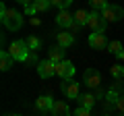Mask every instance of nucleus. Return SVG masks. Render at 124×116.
<instances>
[{
	"instance_id": "1",
	"label": "nucleus",
	"mask_w": 124,
	"mask_h": 116,
	"mask_svg": "<svg viewBox=\"0 0 124 116\" xmlns=\"http://www.w3.org/2000/svg\"><path fill=\"white\" fill-rule=\"evenodd\" d=\"M0 19L8 31H19L23 27V15L15 8H6L4 4H0Z\"/></svg>"
},
{
	"instance_id": "2",
	"label": "nucleus",
	"mask_w": 124,
	"mask_h": 116,
	"mask_svg": "<svg viewBox=\"0 0 124 116\" xmlns=\"http://www.w3.org/2000/svg\"><path fill=\"white\" fill-rule=\"evenodd\" d=\"M8 54L15 58V60H19V62H27V58H29V48H27L25 40L13 41L10 48H8Z\"/></svg>"
},
{
	"instance_id": "3",
	"label": "nucleus",
	"mask_w": 124,
	"mask_h": 116,
	"mask_svg": "<svg viewBox=\"0 0 124 116\" xmlns=\"http://www.w3.org/2000/svg\"><path fill=\"white\" fill-rule=\"evenodd\" d=\"M56 75L64 81H72V75H75V64L70 60H62V62L56 64Z\"/></svg>"
},
{
	"instance_id": "4",
	"label": "nucleus",
	"mask_w": 124,
	"mask_h": 116,
	"mask_svg": "<svg viewBox=\"0 0 124 116\" xmlns=\"http://www.w3.org/2000/svg\"><path fill=\"white\" fill-rule=\"evenodd\" d=\"M101 17H103V21H106V23H116V21H120V19L124 17V10H122V6L110 4V6L101 13Z\"/></svg>"
},
{
	"instance_id": "5",
	"label": "nucleus",
	"mask_w": 124,
	"mask_h": 116,
	"mask_svg": "<svg viewBox=\"0 0 124 116\" xmlns=\"http://www.w3.org/2000/svg\"><path fill=\"white\" fill-rule=\"evenodd\" d=\"M87 25L93 29V33H103V31H106V25H108V23L103 21V17H101L99 13H93V10H91V13H89Z\"/></svg>"
},
{
	"instance_id": "6",
	"label": "nucleus",
	"mask_w": 124,
	"mask_h": 116,
	"mask_svg": "<svg viewBox=\"0 0 124 116\" xmlns=\"http://www.w3.org/2000/svg\"><path fill=\"white\" fill-rule=\"evenodd\" d=\"M83 83L87 85V87H91V89L99 87V85H101V75H99V71H95V68H87V71L83 73Z\"/></svg>"
},
{
	"instance_id": "7",
	"label": "nucleus",
	"mask_w": 124,
	"mask_h": 116,
	"mask_svg": "<svg viewBox=\"0 0 124 116\" xmlns=\"http://www.w3.org/2000/svg\"><path fill=\"white\" fill-rule=\"evenodd\" d=\"M37 75L41 79H50V77L56 75V62L52 60H39L37 62Z\"/></svg>"
},
{
	"instance_id": "8",
	"label": "nucleus",
	"mask_w": 124,
	"mask_h": 116,
	"mask_svg": "<svg viewBox=\"0 0 124 116\" xmlns=\"http://www.w3.org/2000/svg\"><path fill=\"white\" fill-rule=\"evenodd\" d=\"M60 89H62V93L66 95L68 99H79V83L77 81H66V83H62L60 85Z\"/></svg>"
},
{
	"instance_id": "9",
	"label": "nucleus",
	"mask_w": 124,
	"mask_h": 116,
	"mask_svg": "<svg viewBox=\"0 0 124 116\" xmlns=\"http://www.w3.org/2000/svg\"><path fill=\"white\" fill-rule=\"evenodd\" d=\"M89 46H91L93 50H103L110 46V41H108V37L103 35V33H91L89 35Z\"/></svg>"
},
{
	"instance_id": "10",
	"label": "nucleus",
	"mask_w": 124,
	"mask_h": 116,
	"mask_svg": "<svg viewBox=\"0 0 124 116\" xmlns=\"http://www.w3.org/2000/svg\"><path fill=\"white\" fill-rule=\"evenodd\" d=\"M52 106H54V99L50 98V95H39V98L35 99V108H37V112H41V114L52 112Z\"/></svg>"
},
{
	"instance_id": "11",
	"label": "nucleus",
	"mask_w": 124,
	"mask_h": 116,
	"mask_svg": "<svg viewBox=\"0 0 124 116\" xmlns=\"http://www.w3.org/2000/svg\"><path fill=\"white\" fill-rule=\"evenodd\" d=\"M52 116H70V110H68V104L62 102V99H54V106H52Z\"/></svg>"
},
{
	"instance_id": "12",
	"label": "nucleus",
	"mask_w": 124,
	"mask_h": 116,
	"mask_svg": "<svg viewBox=\"0 0 124 116\" xmlns=\"http://www.w3.org/2000/svg\"><path fill=\"white\" fill-rule=\"evenodd\" d=\"M87 21H89V13H87V10H81V8H79V10L75 13V25H72L70 29H72V31H79L81 27L87 25Z\"/></svg>"
},
{
	"instance_id": "13",
	"label": "nucleus",
	"mask_w": 124,
	"mask_h": 116,
	"mask_svg": "<svg viewBox=\"0 0 124 116\" xmlns=\"http://www.w3.org/2000/svg\"><path fill=\"white\" fill-rule=\"evenodd\" d=\"M56 25H60V27H72V25H75V15H70L68 10L58 13L56 15Z\"/></svg>"
},
{
	"instance_id": "14",
	"label": "nucleus",
	"mask_w": 124,
	"mask_h": 116,
	"mask_svg": "<svg viewBox=\"0 0 124 116\" xmlns=\"http://www.w3.org/2000/svg\"><path fill=\"white\" fill-rule=\"evenodd\" d=\"M64 52H66V50L64 48H60V46H52V48L48 50V60H52V62H62V60H64Z\"/></svg>"
},
{
	"instance_id": "15",
	"label": "nucleus",
	"mask_w": 124,
	"mask_h": 116,
	"mask_svg": "<svg viewBox=\"0 0 124 116\" xmlns=\"http://www.w3.org/2000/svg\"><path fill=\"white\" fill-rule=\"evenodd\" d=\"M75 44V35L68 31H60L58 33V46L60 48H70V46Z\"/></svg>"
},
{
	"instance_id": "16",
	"label": "nucleus",
	"mask_w": 124,
	"mask_h": 116,
	"mask_svg": "<svg viewBox=\"0 0 124 116\" xmlns=\"http://www.w3.org/2000/svg\"><path fill=\"white\" fill-rule=\"evenodd\" d=\"M13 60L15 58L8 54V50H2V52H0V68H2V71H8V68L13 66Z\"/></svg>"
},
{
	"instance_id": "17",
	"label": "nucleus",
	"mask_w": 124,
	"mask_h": 116,
	"mask_svg": "<svg viewBox=\"0 0 124 116\" xmlns=\"http://www.w3.org/2000/svg\"><path fill=\"white\" fill-rule=\"evenodd\" d=\"M79 106L91 110V108L95 106V95H91V93H81V95H79Z\"/></svg>"
},
{
	"instance_id": "18",
	"label": "nucleus",
	"mask_w": 124,
	"mask_h": 116,
	"mask_svg": "<svg viewBox=\"0 0 124 116\" xmlns=\"http://www.w3.org/2000/svg\"><path fill=\"white\" fill-rule=\"evenodd\" d=\"M120 85H116V87H112L110 91H108L106 93V99H108V104H112V106H116V102H118L120 99Z\"/></svg>"
},
{
	"instance_id": "19",
	"label": "nucleus",
	"mask_w": 124,
	"mask_h": 116,
	"mask_svg": "<svg viewBox=\"0 0 124 116\" xmlns=\"http://www.w3.org/2000/svg\"><path fill=\"white\" fill-rule=\"evenodd\" d=\"M110 75H112V79H116V81L124 79V66H122V64H112Z\"/></svg>"
},
{
	"instance_id": "20",
	"label": "nucleus",
	"mask_w": 124,
	"mask_h": 116,
	"mask_svg": "<svg viewBox=\"0 0 124 116\" xmlns=\"http://www.w3.org/2000/svg\"><path fill=\"white\" fill-rule=\"evenodd\" d=\"M108 6H110V4H108L106 0H91V8H93V13H99V15H101L103 10L108 8Z\"/></svg>"
},
{
	"instance_id": "21",
	"label": "nucleus",
	"mask_w": 124,
	"mask_h": 116,
	"mask_svg": "<svg viewBox=\"0 0 124 116\" xmlns=\"http://www.w3.org/2000/svg\"><path fill=\"white\" fill-rule=\"evenodd\" d=\"M108 50H110L114 56H120V54H122V50H124V46L120 44L118 40H112V41H110V46H108Z\"/></svg>"
},
{
	"instance_id": "22",
	"label": "nucleus",
	"mask_w": 124,
	"mask_h": 116,
	"mask_svg": "<svg viewBox=\"0 0 124 116\" xmlns=\"http://www.w3.org/2000/svg\"><path fill=\"white\" fill-rule=\"evenodd\" d=\"M25 44H27V48H29V50H33V52H35V50L41 46V41H39V37L29 35V37H25Z\"/></svg>"
},
{
	"instance_id": "23",
	"label": "nucleus",
	"mask_w": 124,
	"mask_h": 116,
	"mask_svg": "<svg viewBox=\"0 0 124 116\" xmlns=\"http://www.w3.org/2000/svg\"><path fill=\"white\" fill-rule=\"evenodd\" d=\"M33 6H35L37 13H41V10H48V8H50V6H52V2H50V0H35V2H33Z\"/></svg>"
},
{
	"instance_id": "24",
	"label": "nucleus",
	"mask_w": 124,
	"mask_h": 116,
	"mask_svg": "<svg viewBox=\"0 0 124 116\" xmlns=\"http://www.w3.org/2000/svg\"><path fill=\"white\" fill-rule=\"evenodd\" d=\"M52 4H56L58 8H60V13H64V10L70 6V0H56V2H52Z\"/></svg>"
},
{
	"instance_id": "25",
	"label": "nucleus",
	"mask_w": 124,
	"mask_h": 116,
	"mask_svg": "<svg viewBox=\"0 0 124 116\" xmlns=\"http://www.w3.org/2000/svg\"><path fill=\"white\" fill-rule=\"evenodd\" d=\"M72 116H91V112L87 110V108H83V106H79L75 112H72Z\"/></svg>"
},
{
	"instance_id": "26",
	"label": "nucleus",
	"mask_w": 124,
	"mask_h": 116,
	"mask_svg": "<svg viewBox=\"0 0 124 116\" xmlns=\"http://www.w3.org/2000/svg\"><path fill=\"white\" fill-rule=\"evenodd\" d=\"M23 4H25V13L29 15V17H33V15L37 13V10H35V6H33V2H23Z\"/></svg>"
},
{
	"instance_id": "27",
	"label": "nucleus",
	"mask_w": 124,
	"mask_h": 116,
	"mask_svg": "<svg viewBox=\"0 0 124 116\" xmlns=\"http://www.w3.org/2000/svg\"><path fill=\"white\" fill-rule=\"evenodd\" d=\"M116 108H118L120 114H124V95H120V99L116 102Z\"/></svg>"
},
{
	"instance_id": "28",
	"label": "nucleus",
	"mask_w": 124,
	"mask_h": 116,
	"mask_svg": "<svg viewBox=\"0 0 124 116\" xmlns=\"http://www.w3.org/2000/svg\"><path fill=\"white\" fill-rule=\"evenodd\" d=\"M118 58H120V60H122V62H124V50H122V54H120Z\"/></svg>"
},
{
	"instance_id": "29",
	"label": "nucleus",
	"mask_w": 124,
	"mask_h": 116,
	"mask_svg": "<svg viewBox=\"0 0 124 116\" xmlns=\"http://www.w3.org/2000/svg\"><path fill=\"white\" fill-rule=\"evenodd\" d=\"M106 116H110V114H106Z\"/></svg>"
},
{
	"instance_id": "30",
	"label": "nucleus",
	"mask_w": 124,
	"mask_h": 116,
	"mask_svg": "<svg viewBox=\"0 0 124 116\" xmlns=\"http://www.w3.org/2000/svg\"><path fill=\"white\" fill-rule=\"evenodd\" d=\"M122 116H124V114H122Z\"/></svg>"
},
{
	"instance_id": "31",
	"label": "nucleus",
	"mask_w": 124,
	"mask_h": 116,
	"mask_svg": "<svg viewBox=\"0 0 124 116\" xmlns=\"http://www.w3.org/2000/svg\"><path fill=\"white\" fill-rule=\"evenodd\" d=\"M122 81H124V79H122Z\"/></svg>"
}]
</instances>
